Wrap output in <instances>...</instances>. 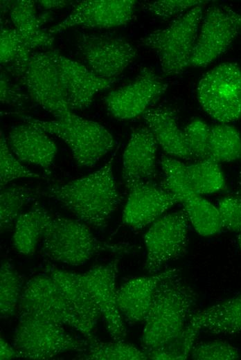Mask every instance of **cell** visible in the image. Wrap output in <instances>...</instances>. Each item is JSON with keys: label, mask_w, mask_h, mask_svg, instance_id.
Returning a JSON list of instances; mask_svg holds the SVG:
<instances>
[{"label": "cell", "mask_w": 241, "mask_h": 360, "mask_svg": "<svg viewBox=\"0 0 241 360\" xmlns=\"http://www.w3.org/2000/svg\"><path fill=\"white\" fill-rule=\"evenodd\" d=\"M39 179V174L26 168L10 150L2 130L0 136V184L6 186L19 179Z\"/></svg>", "instance_id": "35"}, {"label": "cell", "mask_w": 241, "mask_h": 360, "mask_svg": "<svg viewBox=\"0 0 241 360\" xmlns=\"http://www.w3.org/2000/svg\"><path fill=\"white\" fill-rule=\"evenodd\" d=\"M157 141L147 126L134 129L123 155L122 178L125 187L157 176Z\"/></svg>", "instance_id": "19"}, {"label": "cell", "mask_w": 241, "mask_h": 360, "mask_svg": "<svg viewBox=\"0 0 241 360\" xmlns=\"http://www.w3.org/2000/svg\"><path fill=\"white\" fill-rule=\"evenodd\" d=\"M160 166L163 173V179L159 185L172 194L178 203L182 204L196 194L192 189L188 178L186 164L179 159L162 155Z\"/></svg>", "instance_id": "31"}, {"label": "cell", "mask_w": 241, "mask_h": 360, "mask_svg": "<svg viewBox=\"0 0 241 360\" xmlns=\"http://www.w3.org/2000/svg\"><path fill=\"white\" fill-rule=\"evenodd\" d=\"M239 31L237 22L222 7L208 8L196 39L190 65H208L226 51Z\"/></svg>", "instance_id": "15"}, {"label": "cell", "mask_w": 241, "mask_h": 360, "mask_svg": "<svg viewBox=\"0 0 241 360\" xmlns=\"http://www.w3.org/2000/svg\"><path fill=\"white\" fill-rule=\"evenodd\" d=\"M42 196V190L27 186L12 185L1 187V233L15 226L21 209L28 203Z\"/></svg>", "instance_id": "26"}, {"label": "cell", "mask_w": 241, "mask_h": 360, "mask_svg": "<svg viewBox=\"0 0 241 360\" xmlns=\"http://www.w3.org/2000/svg\"><path fill=\"white\" fill-rule=\"evenodd\" d=\"M31 311L42 314L62 325L80 332L91 343L96 338L92 329L75 312L62 291L46 273L37 274L23 287L18 312Z\"/></svg>", "instance_id": "8"}, {"label": "cell", "mask_w": 241, "mask_h": 360, "mask_svg": "<svg viewBox=\"0 0 241 360\" xmlns=\"http://www.w3.org/2000/svg\"><path fill=\"white\" fill-rule=\"evenodd\" d=\"M190 356L195 360H235L240 357V354L228 342L213 341L195 344Z\"/></svg>", "instance_id": "37"}, {"label": "cell", "mask_w": 241, "mask_h": 360, "mask_svg": "<svg viewBox=\"0 0 241 360\" xmlns=\"http://www.w3.org/2000/svg\"><path fill=\"white\" fill-rule=\"evenodd\" d=\"M142 116L167 155L191 160L183 130L178 125L176 112L172 109L165 106L150 108Z\"/></svg>", "instance_id": "21"}, {"label": "cell", "mask_w": 241, "mask_h": 360, "mask_svg": "<svg viewBox=\"0 0 241 360\" xmlns=\"http://www.w3.org/2000/svg\"><path fill=\"white\" fill-rule=\"evenodd\" d=\"M205 2L197 0H160L146 3L143 7L154 15L166 19L188 11Z\"/></svg>", "instance_id": "39"}, {"label": "cell", "mask_w": 241, "mask_h": 360, "mask_svg": "<svg viewBox=\"0 0 241 360\" xmlns=\"http://www.w3.org/2000/svg\"><path fill=\"white\" fill-rule=\"evenodd\" d=\"M126 188L129 194L123 208L122 221L134 229L152 224L178 203L172 194L159 185L148 181L134 182Z\"/></svg>", "instance_id": "17"}, {"label": "cell", "mask_w": 241, "mask_h": 360, "mask_svg": "<svg viewBox=\"0 0 241 360\" xmlns=\"http://www.w3.org/2000/svg\"><path fill=\"white\" fill-rule=\"evenodd\" d=\"M196 301L197 294L177 269L163 278L145 320L143 350L160 348L175 339L184 328Z\"/></svg>", "instance_id": "2"}, {"label": "cell", "mask_w": 241, "mask_h": 360, "mask_svg": "<svg viewBox=\"0 0 241 360\" xmlns=\"http://www.w3.org/2000/svg\"><path fill=\"white\" fill-rule=\"evenodd\" d=\"M238 242L239 246L241 249V233H238Z\"/></svg>", "instance_id": "45"}, {"label": "cell", "mask_w": 241, "mask_h": 360, "mask_svg": "<svg viewBox=\"0 0 241 360\" xmlns=\"http://www.w3.org/2000/svg\"><path fill=\"white\" fill-rule=\"evenodd\" d=\"M0 83L1 103L15 107H22L28 96L18 85L12 83L3 71L1 73Z\"/></svg>", "instance_id": "40"}, {"label": "cell", "mask_w": 241, "mask_h": 360, "mask_svg": "<svg viewBox=\"0 0 241 360\" xmlns=\"http://www.w3.org/2000/svg\"><path fill=\"white\" fill-rule=\"evenodd\" d=\"M9 10L14 28L30 51L53 46V35L41 28L43 19L37 17L33 1H14L10 3Z\"/></svg>", "instance_id": "24"}, {"label": "cell", "mask_w": 241, "mask_h": 360, "mask_svg": "<svg viewBox=\"0 0 241 360\" xmlns=\"http://www.w3.org/2000/svg\"><path fill=\"white\" fill-rule=\"evenodd\" d=\"M190 186L199 195L216 193L226 188V179L218 163L206 159L186 164Z\"/></svg>", "instance_id": "30"}, {"label": "cell", "mask_w": 241, "mask_h": 360, "mask_svg": "<svg viewBox=\"0 0 241 360\" xmlns=\"http://www.w3.org/2000/svg\"><path fill=\"white\" fill-rule=\"evenodd\" d=\"M118 262V259H115L78 273L82 285L96 303L114 341L123 340L126 336V328L117 303Z\"/></svg>", "instance_id": "13"}, {"label": "cell", "mask_w": 241, "mask_h": 360, "mask_svg": "<svg viewBox=\"0 0 241 360\" xmlns=\"http://www.w3.org/2000/svg\"><path fill=\"white\" fill-rule=\"evenodd\" d=\"M168 84L155 71L142 69L130 83L109 92L105 98L109 113L120 120L143 115L166 90Z\"/></svg>", "instance_id": "12"}, {"label": "cell", "mask_w": 241, "mask_h": 360, "mask_svg": "<svg viewBox=\"0 0 241 360\" xmlns=\"http://www.w3.org/2000/svg\"><path fill=\"white\" fill-rule=\"evenodd\" d=\"M197 93L203 109L220 123L241 117V69L237 64L225 62L208 71L200 79Z\"/></svg>", "instance_id": "7"}, {"label": "cell", "mask_w": 241, "mask_h": 360, "mask_svg": "<svg viewBox=\"0 0 241 360\" xmlns=\"http://www.w3.org/2000/svg\"><path fill=\"white\" fill-rule=\"evenodd\" d=\"M19 357V353L15 348L7 341H6L2 337L0 339V359L1 360H8L15 358Z\"/></svg>", "instance_id": "41"}, {"label": "cell", "mask_w": 241, "mask_h": 360, "mask_svg": "<svg viewBox=\"0 0 241 360\" xmlns=\"http://www.w3.org/2000/svg\"><path fill=\"white\" fill-rule=\"evenodd\" d=\"M203 5L187 11L166 28L156 30L140 39L141 46L156 53L166 76L177 75L190 65L203 16Z\"/></svg>", "instance_id": "6"}, {"label": "cell", "mask_w": 241, "mask_h": 360, "mask_svg": "<svg viewBox=\"0 0 241 360\" xmlns=\"http://www.w3.org/2000/svg\"><path fill=\"white\" fill-rule=\"evenodd\" d=\"M210 126L201 119H194L183 129L191 160L201 161L208 158Z\"/></svg>", "instance_id": "36"}, {"label": "cell", "mask_w": 241, "mask_h": 360, "mask_svg": "<svg viewBox=\"0 0 241 360\" xmlns=\"http://www.w3.org/2000/svg\"><path fill=\"white\" fill-rule=\"evenodd\" d=\"M51 53L72 111L88 108L96 93L110 89L117 80L96 75L83 64L62 55L57 50H51Z\"/></svg>", "instance_id": "16"}, {"label": "cell", "mask_w": 241, "mask_h": 360, "mask_svg": "<svg viewBox=\"0 0 241 360\" xmlns=\"http://www.w3.org/2000/svg\"><path fill=\"white\" fill-rule=\"evenodd\" d=\"M51 219L48 211L38 204L21 213L15 222L12 237L16 251L24 255H33Z\"/></svg>", "instance_id": "25"}, {"label": "cell", "mask_w": 241, "mask_h": 360, "mask_svg": "<svg viewBox=\"0 0 241 360\" xmlns=\"http://www.w3.org/2000/svg\"><path fill=\"white\" fill-rule=\"evenodd\" d=\"M20 117L25 123L61 138L80 167H93L114 146V137L107 128L73 112L66 118L53 120H39L28 116Z\"/></svg>", "instance_id": "4"}, {"label": "cell", "mask_w": 241, "mask_h": 360, "mask_svg": "<svg viewBox=\"0 0 241 360\" xmlns=\"http://www.w3.org/2000/svg\"><path fill=\"white\" fill-rule=\"evenodd\" d=\"M77 48L83 64L107 79L117 78L136 57V50L129 42L109 34H84Z\"/></svg>", "instance_id": "11"}, {"label": "cell", "mask_w": 241, "mask_h": 360, "mask_svg": "<svg viewBox=\"0 0 241 360\" xmlns=\"http://www.w3.org/2000/svg\"><path fill=\"white\" fill-rule=\"evenodd\" d=\"M222 8L235 19L241 30V15L227 6H222Z\"/></svg>", "instance_id": "43"}, {"label": "cell", "mask_w": 241, "mask_h": 360, "mask_svg": "<svg viewBox=\"0 0 241 360\" xmlns=\"http://www.w3.org/2000/svg\"><path fill=\"white\" fill-rule=\"evenodd\" d=\"M89 360H145L146 352L123 340L104 343L98 339L89 343L87 350L80 356Z\"/></svg>", "instance_id": "33"}, {"label": "cell", "mask_w": 241, "mask_h": 360, "mask_svg": "<svg viewBox=\"0 0 241 360\" xmlns=\"http://www.w3.org/2000/svg\"><path fill=\"white\" fill-rule=\"evenodd\" d=\"M13 346L20 358L48 359L68 351L85 352L89 343L69 334L60 323L35 312L19 311Z\"/></svg>", "instance_id": "5"}, {"label": "cell", "mask_w": 241, "mask_h": 360, "mask_svg": "<svg viewBox=\"0 0 241 360\" xmlns=\"http://www.w3.org/2000/svg\"><path fill=\"white\" fill-rule=\"evenodd\" d=\"M42 250L53 261L79 266L102 251L126 253V245L98 240L87 224L62 217H52L42 238Z\"/></svg>", "instance_id": "3"}, {"label": "cell", "mask_w": 241, "mask_h": 360, "mask_svg": "<svg viewBox=\"0 0 241 360\" xmlns=\"http://www.w3.org/2000/svg\"><path fill=\"white\" fill-rule=\"evenodd\" d=\"M241 157V136L227 123L210 126L208 158L218 163L234 161Z\"/></svg>", "instance_id": "29"}, {"label": "cell", "mask_w": 241, "mask_h": 360, "mask_svg": "<svg viewBox=\"0 0 241 360\" xmlns=\"http://www.w3.org/2000/svg\"><path fill=\"white\" fill-rule=\"evenodd\" d=\"M134 0H86L77 3L70 14L48 29L54 35L73 26L110 28L127 24L132 18Z\"/></svg>", "instance_id": "14"}, {"label": "cell", "mask_w": 241, "mask_h": 360, "mask_svg": "<svg viewBox=\"0 0 241 360\" xmlns=\"http://www.w3.org/2000/svg\"><path fill=\"white\" fill-rule=\"evenodd\" d=\"M48 269L46 274L60 289L77 314L93 329L101 312L82 285L79 274L53 267Z\"/></svg>", "instance_id": "23"}, {"label": "cell", "mask_w": 241, "mask_h": 360, "mask_svg": "<svg viewBox=\"0 0 241 360\" xmlns=\"http://www.w3.org/2000/svg\"><path fill=\"white\" fill-rule=\"evenodd\" d=\"M21 79L28 96L57 119L66 118L73 113L51 51L33 52Z\"/></svg>", "instance_id": "10"}, {"label": "cell", "mask_w": 241, "mask_h": 360, "mask_svg": "<svg viewBox=\"0 0 241 360\" xmlns=\"http://www.w3.org/2000/svg\"><path fill=\"white\" fill-rule=\"evenodd\" d=\"M24 286L22 280L12 264L3 260L0 269V315L8 318L18 312Z\"/></svg>", "instance_id": "32"}, {"label": "cell", "mask_w": 241, "mask_h": 360, "mask_svg": "<svg viewBox=\"0 0 241 360\" xmlns=\"http://www.w3.org/2000/svg\"><path fill=\"white\" fill-rule=\"evenodd\" d=\"M37 3L45 10L60 9L64 8L70 1H55V0H40L37 1Z\"/></svg>", "instance_id": "42"}, {"label": "cell", "mask_w": 241, "mask_h": 360, "mask_svg": "<svg viewBox=\"0 0 241 360\" xmlns=\"http://www.w3.org/2000/svg\"><path fill=\"white\" fill-rule=\"evenodd\" d=\"M112 156L98 170L64 184L42 190V196L62 204L80 221L94 228H103L120 201L113 174Z\"/></svg>", "instance_id": "1"}, {"label": "cell", "mask_w": 241, "mask_h": 360, "mask_svg": "<svg viewBox=\"0 0 241 360\" xmlns=\"http://www.w3.org/2000/svg\"><path fill=\"white\" fill-rule=\"evenodd\" d=\"M201 330L188 320L181 332L167 344L145 352L148 359L185 360L190 355Z\"/></svg>", "instance_id": "34"}, {"label": "cell", "mask_w": 241, "mask_h": 360, "mask_svg": "<svg viewBox=\"0 0 241 360\" xmlns=\"http://www.w3.org/2000/svg\"><path fill=\"white\" fill-rule=\"evenodd\" d=\"M175 269L134 278L123 284L117 292L118 306L123 318L132 323L145 321L159 282Z\"/></svg>", "instance_id": "20"}, {"label": "cell", "mask_w": 241, "mask_h": 360, "mask_svg": "<svg viewBox=\"0 0 241 360\" xmlns=\"http://www.w3.org/2000/svg\"><path fill=\"white\" fill-rule=\"evenodd\" d=\"M201 331L214 334H234L241 332V294L192 312L188 319Z\"/></svg>", "instance_id": "22"}, {"label": "cell", "mask_w": 241, "mask_h": 360, "mask_svg": "<svg viewBox=\"0 0 241 360\" xmlns=\"http://www.w3.org/2000/svg\"><path fill=\"white\" fill-rule=\"evenodd\" d=\"M188 222L201 236L217 235L222 229L217 207L199 195H193L182 204Z\"/></svg>", "instance_id": "27"}, {"label": "cell", "mask_w": 241, "mask_h": 360, "mask_svg": "<svg viewBox=\"0 0 241 360\" xmlns=\"http://www.w3.org/2000/svg\"><path fill=\"white\" fill-rule=\"evenodd\" d=\"M188 224L183 209L162 215L151 224L143 236L146 248L144 269L147 273L160 272L166 264L186 252Z\"/></svg>", "instance_id": "9"}, {"label": "cell", "mask_w": 241, "mask_h": 360, "mask_svg": "<svg viewBox=\"0 0 241 360\" xmlns=\"http://www.w3.org/2000/svg\"><path fill=\"white\" fill-rule=\"evenodd\" d=\"M32 53L15 28L1 26L0 62L8 72L22 78Z\"/></svg>", "instance_id": "28"}, {"label": "cell", "mask_w": 241, "mask_h": 360, "mask_svg": "<svg viewBox=\"0 0 241 360\" xmlns=\"http://www.w3.org/2000/svg\"><path fill=\"white\" fill-rule=\"evenodd\" d=\"M48 134L28 123L12 127L6 138L8 145L21 161L39 166L46 173L57 154V145Z\"/></svg>", "instance_id": "18"}, {"label": "cell", "mask_w": 241, "mask_h": 360, "mask_svg": "<svg viewBox=\"0 0 241 360\" xmlns=\"http://www.w3.org/2000/svg\"><path fill=\"white\" fill-rule=\"evenodd\" d=\"M217 207L223 228L231 232L241 233V196L226 195L218 201Z\"/></svg>", "instance_id": "38"}, {"label": "cell", "mask_w": 241, "mask_h": 360, "mask_svg": "<svg viewBox=\"0 0 241 360\" xmlns=\"http://www.w3.org/2000/svg\"><path fill=\"white\" fill-rule=\"evenodd\" d=\"M240 160H241V157H240ZM238 184L240 188L241 189V165H240V171L238 172Z\"/></svg>", "instance_id": "44"}]
</instances>
